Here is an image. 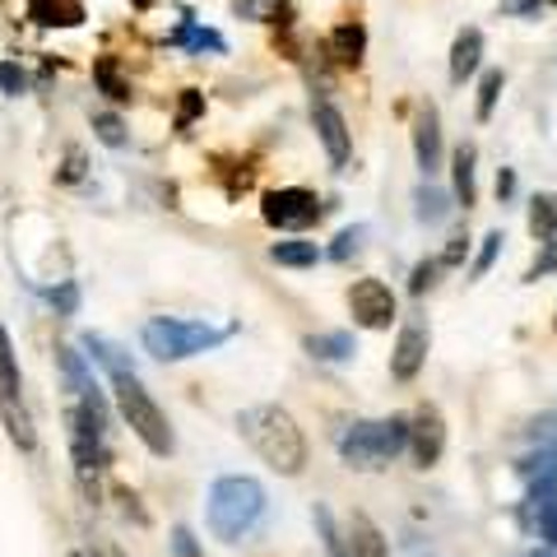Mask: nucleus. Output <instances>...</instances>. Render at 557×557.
<instances>
[{"mask_svg": "<svg viewBox=\"0 0 557 557\" xmlns=\"http://www.w3.org/2000/svg\"><path fill=\"white\" fill-rule=\"evenodd\" d=\"M131 5H139V10H149V5H159V0H131Z\"/></svg>", "mask_w": 557, "mask_h": 557, "instance_id": "obj_40", "label": "nucleus"}, {"mask_svg": "<svg viewBox=\"0 0 557 557\" xmlns=\"http://www.w3.org/2000/svg\"><path fill=\"white\" fill-rule=\"evenodd\" d=\"M237 432L247 437V446L274 469V474L298 479L307 469V456H311L307 437H302L298 418H293L284 405H251V409H242L237 413Z\"/></svg>", "mask_w": 557, "mask_h": 557, "instance_id": "obj_1", "label": "nucleus"}, {"mask_svg": "<svg viewBox=\"0 0 557 557\" xmlns=\"http://www.w3.org/2000/svg\"><path fill=\"white\" fill-rule=\"evenodd\" d=\"M428 348H432V330H428L423 321H409L405 330H399L395 354H391V376L399 381V386H409V381H413L418 372H423Z\"/></svg>", "mask_w": 557, "mask_h": 557, "instance_id": "obj_10", "label": "nucleus"}, {"mask_svg": "<svg viewBox=\"0 0 557 557\" xmlns=\"http://www.w3.org/2000/svg\"><path fill=\"white\" fill-rule=\"evenodd\" d=\"M348 311H354V325L362 330H391L395 321V293L386 278H354L348 288Z\"/></svg>", "mask_w": 557, "mask_h": 557, "instance_id": "obj_7", "label": "nucleus"}, {"mask_svg": "<svg viewBox=\"0 0 557 557\" xmlns=\"http://www.w3.org/2000/svg\"><path fill=\"white\" fill-rule=\"evenodd\" d=\"M260 516H265V487H260L251 474H223L209 487V502H205V525L219 544H237L247 539Z\"/></svg>", "mask_w": 557, "mask_h": 557, "instance_id": "obj_2", "label": "nucleus"}, {"mask_svg": "<svg viewBox=\"0 0 557 557\" xmlns=\"http://www.w3.org/2000/svg\"><path fill=\"white\" fill-rule=\"evenodd\" d=\"M172 47H186V51H223L228 42L219 38L214 28H200V24H186L182 33H172Z\"/></svg>", "mask_w": 557, "mask_h": 557, "instance_id": "obj_25", "label": "nucleus"}, {"mask_svg": "<svg viewBox=\"0 0 557 557\" xmlns=\"http://www.w3.org/2000/svg\"><path fill=\"white\" fill-rule=\"evenodd\" d=\"M321 256H325V251L317 247V242H307V237L274 242V247H270V260H274V265H284V270H311Z\"/></svg>", "mask_w": 557, "mask_h": 557, "instance_id": "obj_19", "label": "nucleus"}, {"mask_svg": "<svg viewBox=\"0 0 557 557\" xmlns=\"http://www.w3.org/2000/svg\"><path fill=\"white\" fill-rule=\"evenodd\" d=\"M544 5H557V0H544Z\"/></svg>", "mask_w": 557, "mask_h": 557, "instance_id": "obj_41", "label": "nucleus"}, {"mask_svg": "<svg viewBox=\"0 0 557 557\" xmlns=\"http://www.w3.org/2000/svg\"><path fill=\"white\" fill-rule=\"evenodd\" d=\"M539 5H544V0H502V10L507 14H534Z\"/></svg>", "mask_w": 557, "mask_h": 557, "instance_id": "obj_38", "label": "nucleus"}, {"mask_svg": "<svg viewBox=\"0 0 557 557\" xmlns=\"http://www.w3.org/2000/svg\"><path fill=\"white\" fill-rule=\"evenodd\" d=\"M94 131H98L102 145H112V149L126 145V126H121V116H112V112H98L94 116Z\"/></svg>", "mask_w": 557, "mask_h": 557, "instance_id": "obj_31", "label": "nucleus"}, {"mask_svg": "<svg viewBox=\"0 0 557 557\" xmlns=\"http://www.w3.org/2000/svg\"><path fill=\"white\" fill-rule=\"evenodd\" d=\"M339 544H344V557H391L386 534H381V525H376L368 511H354V516L344 520Z\"/></svg>", "mask_w": 557, "mask_h": 557, "instance_id": "obj_12", "label": "nucleus"}, {"mask_svg": "<svg viewBox=\"0 0 557 557\" xmlns=\"http://www.w3.org/2000/svg\"><path fill=\"white\" fill-rule=\"evenodd\" d=\"M325 57L335 65H362V57H368V28H362L358 20H344L325 38Z\"/></svg>", "mask_w": 557, "mask_h": 557, "instance_id": "obj_13", "label": "nucleus"}, {"mask_svg": "<svg viewBox=\"0 0 557 557\" xmlns=\"http://www.w3.org/2000/svg\"><path fill=\"white\" fill-rule=\"evenodd\" d=\"M200 112H205V98H200L196 89H186V98H182V112H177V126L186 131V126H190V121H196Z\"/></svg>", "mask_w": 557, "mask_h": 557, "instance_id": "obj_35", "label": "nucleus"}, {"mask_svg": "<svg viewBox=\"0 0 557 557\" xmlns=\"http://www.w3.org/2000/svg\"><path fill=\"white\" fill-rule=\"evenodd\" d=\"M465 256H469V237L456 233V237L446 242V251H442L437 260H442V270H456V265H465Z\"/></svg>", "mask_w": 557, "mask_h": 557, "instance_id": "obj_33", "label": "nucleus"}, {"mask_svg": "<svg viewBox=\"0 0 557 557\" xmlns=\"http://www.w3.org/2000/svg\"><path fill=\"white\" fill-rule=\"evenodd\" d=\"M502 89H507V75H502V70H487L483 84H479V108H474V112H479V121H493Z\"/></svg>", "mask_w": 557, "mask_h": 557, "instance_id": "obj_26", "label": "nucleus"}, {"mask_svg": "<svg viewBox=\"0 0 557 557\" xmlns=\"http://www.w3.org/2000/svg\"><path fill=\"white\" fill-rule=\"evenodd\" d=\"M530 507H534V525L544 534V544H557V469L530 483Z\"/></svg>", "mask_w": 557, "mask_h": 557, "instance_id": "obj_14", "label": "nucleus"}, {"mask_svg": "<svg viewBox=\"0 0 557 557\" xmlns=\"http://www.w3.org/2000/svg\"><path fill=\"white\" fill-rule=\"evenodd\" d=\"M483 65V33L479 28H460L456 42H450V84L474 79Z\"/></svg>", "mask_w": 557, "mask_h": 557, "instance_id": "obj_15", "label": "nucleus"}, {"mask_svg": "<svg viewBox=\"0 0 557 557\" xmlns=\"http://www.w3.org/2000/svg\"><path fill=\"white\" fill-rule=\"evenodd\" d=\"M525 557H557V544H544V548H530Z\"/></svg>", "mask_w": 557, "mask_h": 557, "instance_id": "obj_39", "label": "nucleus"}, {"mask_svg": "<svg viewBox=\"0 0 557 557\" xmlns=\"http://www.w3.org/2000/svg\"><path fill=\"white\" fill-rule=\"evenodd\" d=\"M437 274H442V260H437V256H432V260H418L413 274H409V293H413V298H423L428 288H437Z\"/></svg>", "mask_w": 557, "mask_h": 557, "instance_id": "obj_28", "label": "nucleus"}, {"mask_svg": "<svg viewBox=\"0 0 557 557\" xmlns=\"http://www.w3.org/2000/svg\"><path fill=\"white\" fill-rule=\"evenodd\" d=\"M0 395H5V405H14V395H20V362H14V344L5 325H0Z\"/></svg>", "mask_w": 557, "mask_h": 557, "instance_id": "obj_23", "label": "nucleus"}, {"mask_svg": "<svg viewBox=\"0 0 557 557\" xmlns=\"http://www.w3.org/2000/svg\"><path fill=\"white\" fill-rule=\"evenodd\" d=\"M511 196H516V172L511 168H497V200L507 205Z\"/></svg>", "mask_w": 557, "mask_h": 557, "instance_id": "obj_37", "label": "nucleus"}, {"mask_svg": "<svg viewBox=\"0 0 557 557\" xmlns=\"http://www.w3.org/2000/svg\"><path fill=\"white\" fill-rule=\"evenodd\" d=\"M502 242H507V237H502V228L487 233V237H483V247H479V256H474V270H469V274L483 278L487 270H493V265H497V256H502Z\"/></svg>", "mask_w": 557, "mask_h": 557, "instance_id": "obj_30", "label": "nucleus"}, {"mask_svg": "<svg viewBox=\"0 0 557 557\" xmlns=\"http://www.w3.org/2000/svg\"><path fill=\"white\" fill-rule=\"evenodd\" d=\"M474 163H479V149L469 145H456V153H450V177H456V205L474 209L479 205V186H474Z\"/></svg>", "mask_w": 557, "mask_h": 557, "instance_id": "obj_17", "label": "nucleus"}, {"mask_svg": "<svg viewBox=\"0 0 557 557\" xmlns=\"http://www.w3.org/2000/svg\"><path fill=\"white\" fill-rule=\"evenodd\" d=\"M28 14L38 24H47V28H57V24L75 28L84 20V5H79V0H28Z\"/></svg>", "mask_w": 557, "mask_h": 557, "instance_id": "obj_20", "label": "nucleus"}, {"mask_svg": "<svg viewBox=\"0 0 557 557\" xmlns=\"http://www.w3.org/2000/svg\"><path fill=\"white\" fill-rule=\"evenodd\" d=\"M413 159H418V172L423 177H437L442 163H446V153H442V116L432 102H423L413 116Z\"/></svg>", "mask_w": 557, "mask_h": 557, "instance_id": "obj_11", "label": "nucleus"}, {"mask_svg": "<svg viewBox=\"0 0 557 557\" xmlns=\"http://www.w3.org/2000/svg\"><path fill=\"white\" fill-rule=\"evenodd\" d=\"M302 348L317 362H348L358 354V339H354V330H321V335H307Z\"/></svg>", "mask_w": 557, "mask_h": 557, "instance_id": "obj_16", "label": "nucleus"}, {"mask_svg": "<svg viewBox=\"0 0 557 557\" xmlns=\"http://www.w3.org/2000/svg\"><path fill=\"white\" fill-rule=\"evenodd\" d=\"M530 233L539 242L557 237V196H534L530 200Z\"/></svg>", "mask_w": 557, "mask_h": 557, "instance_id": "obj_22", "label": "nucleus"}, {"mask_svg": "<svg viewBox=\"0 0 557 557\" xmlns=\"http://www.w3.org/2000/svg\"><path fill=\"white\" fill-rule=\"evenodd\" d=\"M79 348H89V354H84V358L98 362V368L108 372V376H116V372H131V358L121 354V348H116L112 339H102V335H84V339H79Z\"/></svg>", "mask_w": 557, "mask_h": 557, "instance_id": "obj_21", "label": "nucleus"}, {"mask_svg": "<svg viewBox=\"0 0 557 557\" xmlns=\"http://www.w3.org/2000/svg\"><path fill=\"white\" fill-rule=\"evenodd\" d=\"M539 247H544V251H539V260H534V265H530V284H534V278H544V274H557V242L548 237V242H539Z\"/></svg>", "mask_w": 557, "mask_h": 557, "instance_id": "obj_32", "label": "nucleus"}, {"mask_svg": "<svg viewBox=\"0 0 557 557\" xmlns=\"http://www.w3.org/2000/svg\"><path fill=\"white\" fill-rule=\"evenodd\" d=\"M172 553H177V557H200L196 534H190V530H177V534H172Z\"/></svg>", "mask_w": 557, "mask_h": 557, "instance_id": "obj_36", "label": "nucleus"}, {"mask_svg": "<svg viewBox=\"0 0 557 557\" xmlns=\"http://www.w3.org/2000/svg\"><path fill=\"white\" fill-rule=\"evenodd\" d=\"M228 335H233V325L214 330L209 321H182V317H153V321H145V330H139L145 354H153L159 362H186L196 354H209V348H219Z\"/></svg>", "mask_w": 557, "mask_h": 557, "instance_id": "obj_4", "label": "nucleus"}, {"mask_svg": "<svg viewBox=\"0 0 557 557\" xmlns=\"http://www.w3.org/2000/svg\"><path fill=\"white\" fill-rule=\"evenodd\" d=\"M94 79H98V89L108 94L112 102H131V84L121 79V70H116V61H112V57H98V65H94Z\"/></svg>", "mask_w": 557, "mask_h": 557, "instance_id": "obj_24", "label": "nucleus"}, {"mask_svg": "<svg viewBox=\"0 0 557 557\" xmlns=\"http://www.w3.org/2000/svg\"><path fill=\"white\" fill-rule=\"evenodd\" d=\"M311 520H317V534H321V548H325V557H344L339 530H335V516H330L325 502H317V511H311Z\"/></svg>", "mask_w": 557, "mask_h": 557, "instance_id": "obj_27", "label": "nucleus"}, {"mask_svg": "<svg viewBox=\"0 0 557 557\" xmlns=\"http://www.w3.org/2000/svg\"><path fill=\"white\" fill-rule=\"evenodd\" d=\"M311 126H317V139H321V149H325L330 168H339V172H344L348 159H354V131H348L344 112H339L330 98H321V102H311Z\"/></svg>", "mask_w": 557, "mask_h": 557, "instance_id": "obj_9", "label": "nucleus"}, {"mask_svg": "<svg viewBox=\"0 0 557 557\" xmlns=\"http://www.w3.org/2000/svg\"><path fill=\"white\" fill-rule=\"evenodd\" d=\"M325 205L317 200V190L307 186H284V190H265V205H260V219L278 233H307L311 223H321Z\"/></svg>", "mask_w": 557, "mask_h": 557, "instance_id": "obj_6", "label": "nucleus"}, {"mask_svg": "<svg viewBox=\"0 0 557 557\" xmlns=\"http://www.w3.org/2000/svg\"><path fill=\"white\" fill-rule=\"evenodd\" d=\"M339 460L358 474H376L386 469L399 450L409 446V418H362L339 432Z\"/></svg>", "mask_w": 557, "mask_h": 557, "instance_id": "obj_3", "label": "nucleus"}, {"mask_svg": "<svg viewBox=\"0 0 557 557\" xmlns=\"http://www.w3.org/2000/svg\"><path fill=\"white\" fill-rule=\"evenodd\" d=\"M409 456L418 469H437L442 456H446V418L437 405H423L413 418H409Z\"/></svg>", "mask_w": 557, "mask_h": 557, "instance_id": "obj_8", "label": "nucleus"}, {"mask_svg": "<svg viewBox=\"0 0 557 557\" xmlns=\"http://www.w3.org/2000/svg\"><path fill=\"white\" fill-rule=\"evenodd\" d=\"M0 89H5L10 98H20V94L28 89V79H24V70H20V65H14V61H5V65H0Z\"/></svg>", "mask_w": 557, "mask_h": 557, "instance_id": "obj_34", "label": "nucleus"}, {"mask_svg": "<svg viewBox=\"0 0 557 557\" xmlns=\"http://www.w3.org/2000/svg\"><path fill=\"white\" fill-rule=\"evenodd\" d=\"M446 214H450V196L442 186H432V177H428L413 190V219L428 223V228H437V223H446Z\"/></svg>", "mask_w": 557, "mask_h": 557, "instance_id": "obj_18", "label": "nucleus"}, {"mask_svg": "<svg viewBox=\"0 0 557 557\" xmlns=\"http://www.w3.org/2000/svg\"><path fill=\"white\" fill-rule=\"evenodd\" d=\"M112 391H116V405H121V418L131 423V432L139 442H145L153 456H172V428H168V418H163V409L153 405V395L145 391V381L135 376V368L131 372H116L112 376Z\"/></svg>", "mask_w": 557, "mask_h": 557, "instance_id": "obj_5", "label": "nucleus"}, {"mask_svg": "<svg viewBox=\"0 0 557 557\" xmlns=\"http://www.w3.org/2000/svg\"><path fill=\"white\" fill-rule=\"evenodd\" d=\"M362 242H368V228L358 223V228H344V233L335 237V247H330L325 256H330V260H339V265H344L348 256H358V251H362Z\"/></svg>", "mask_w": 557, "mask_h": 557, "instance_id": "obj_29", "label": "nucleus"}]
</instances>
